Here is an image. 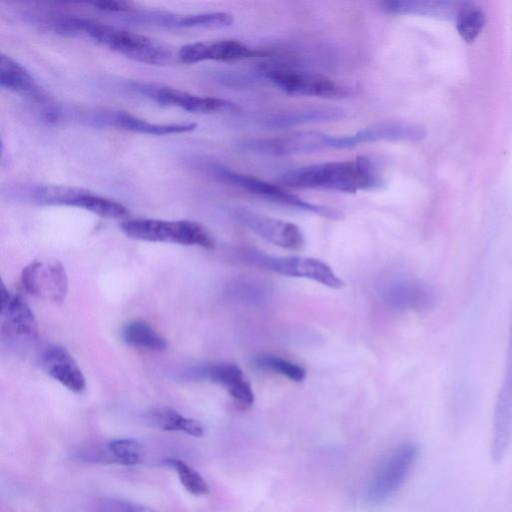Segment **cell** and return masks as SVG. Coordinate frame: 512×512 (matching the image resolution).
Returning a JSON list of instances; mask_svg holds the SVG:
<instances>
[{
	"mask_svg": "<svg viewBox=\"0 0 512 512\" xmlns=\"http://www.w3.org/2000/svg\"><path fill=\"white\" fill-rule=\"evenodd\" d=\"M121 336L126 344L136 348L161 351L167 347L166 339L149 324L140 320L126 323Z\"/></svg>",
	"mask_w": 512,
	"mask_h": 512,
	"instance_id": "22",
	"label": "cell"
},
{
	"mask_svg": "<svg viewBox=\"0 0 512 512\" xmlns=\"http://www.w3.org/2000/svg\"><path fill=\"white\" fill-rule=\"evenodd\" d=\"M192 374L195 378L208 379L224 386L228 393L246 380L242 370L233 363H212L197 367Z\"/></svg>",
	"mask_w": 512,
	"mask_h": 512,
	"instance_id": "24",
	"label": "cell"
},
{
	"mask_svg": "<svg viewBox=\"0 0 512 512\" xmlns=\"http://www.w3.org/2000/svg\"><path fill=\"white\" fill-rule=\"evenodd\" d=\"M45 372L68 390L81 393L86 387L85 377L72 357L63 346H47L40 357Z\"/></svg>",
	"mask_w": 512,
	"mask_h": 512,
	"instance_id": "17",
	"label": "cell"
},
{
	"mask_svg": "<svg viewBox=\"0 0 512 512\" xmlns=\"http://www.w3.org/2000/svg\"><path fill=\"white\" fill-rule=\"evenodd\" d=\"M120 228L125 235L137 240L196 245L208 249L214 247L211 233L194 221L130 219L122 222Z\"/></svg>",
	"mask_w": 512,
	"mask_h": 512,
	"instance_id": "3",
	"label": "cell"
},
{
	"mask_svg": "<svg viewBox=\"0 0 512 512\" xmlns=\"http://www.w3.org/2000/svg\"><path fill=\"white\" fill-rule=\"evenodd\" d=\"M254 362L263 370L273 371L295 382H301L306 377V370L301 365L278 356L262 354L257 356Z\"/></svg>",
	"mask_w": 512,
	"mask_h": 512,
	"instance_id": "27",
	"label": "cell"
},
{
	"mask_svg": "<svg viewBox=\"0 0 512 512\" xmlns=\"http://www.w3.org/2000/svg\"><path fill=\"white\" fill-rule=\"evenodd\" d=\"M456 29L460 37L468 43L473 42L485 26L484 12L472 3L464 2L456 17Z\"/></svg>",
	"mask_w": 512,
	"mask_h": 512,
	"instance_id": "26",
	"label": "cell"
},
{
	"mask_svg": "<svg viewBox=\"0 0 512 512\" xmlns=\"http://www.w3.org/2000/svg\"><path fill=\"white\" fill-rule=\"evenodd\" d=\"M232 215L239 223L274 245L290 250H297L304 246V235L294 223L242 207L234 208Z\"/></svg>",
	"mask_w": 512,
	"mask_h": 512,
	"instance_id": "10",
	"label": "cell"
},
{
	"mask_svg": "<svg viewBox=\"0 0 512 512\" xmlns=\"http://www.w3.org/2000/svg\"><path fill=\"white\" fill-rule=\"evenodd\" d=\"M208 168L220 180L271 202L294 207L331 220H342L344 218V214L341 210L326 205L307 202L283 190L277 184L266 182L251 175L232 171L219 164H210Z\"/></svg>",
	"mask_w": 512,
	"mask_h": 512,
	"instance_id": "4",
	"label": "cell"
},
{
	"mask_svg": "<svg viewBox=\"0 0 512 512\" xmlns=\"http://www.w3.org/2000/svg\"><path fill=\"white\" fill-rule=\"evenodd\" d=\"M165 463L176 471L182 486L190 494L201 496L209 492L204 478L184 461L172 458L167 459Z\"/></svg>",
	"mask_w": 512,
	"mask_h": 512,
	"instance_id": "28",
	"label": "cell"
},
{
	"mask_svg": "<svg viewBox=\"0 0 512 512\" xmlns=\"http://www.w3.org/2000/svg\"><path fill=\"white\" fill-rule=\"evenodd\" d=\"M344 117L345 111L338 107L307 108L274 114L264 120L263 126L280 129L304 124L334 122Z\"/></svg>",
	"mask_w": 512,
	"mask_h": 512,
	"instance_id": "21",
	"label": "cell"
},
{
	"mask_svg": "<svg viewBox=\"0 0 512 512\" xmlns=\"http://www.w3.org/2000/svg\"><path fill=\"white\" fill-rule=\"evenodd\" d=\"M426 131L414 124L404 122H382L350 135H328L329 149L352 148L357 145L378 141H420Z\"/></svg>",
	"mask_w": 512,
	"mask_h": 512,
	"instance_id": "13",
	"label": "cell"
},
{
	"mask_svg": "<svg viewBox=\"0 0 512 512\" xmlns=\"http://www.w3.org/2000/svg\"><path fill=\"white\" fill-rule=\"evenodd\" d=\"M277 181L293 188L327 189L344 193L375 189L382 183L375 165L366 156L291 169L280 174Z\"/></svg>",
	"mask_w": 512,
	"mask_h": 512,
	"instance_id": "2",
	"label": "cell"
},
{
	"mask_svg": "<svg viewBox=\"0 0 512 512\" xmlns=\"http://www.w3.org/2000/svg\"><path fill=\"white\" fill-rule=\"evenodd\" d=\"M464 1L447 0H391L379 3L387 14L419 15L439 19H455Z\"/></svg>",
	"mask_w": 512,
	"mask_h": 512,
	"instance_id": "20",
	"label": "cell"
},
{
	"mask_svg": "<svg viewBox=\"0 0 512 512\" xmlns=\"http://www.w3.org/2000/svg\"><path fill=\"white\" fill-rule=\"evenodd\" d=\"M24 289L31 295L62 302L68 291V278L64 266L57 260H34L21 273Z\"/></svg>",
	"mask_w": 512,
	"mask_h": 512,
	"instance_id": "9",
	"label": "cell"
},
{
	"mask_svg": "<svg viewBox=\"0 0 512 512\" xmlns=\"http://www.w3.org/2000/svg\"><path fill=\"white\" fill-rule=\"evenodd\" d=\"M131 88L158 104L174 106L194 113H214L235 108L224 99L204 97L166 86L134 83Z\"/></svg>",
	"mask_w": 512,
	"mask_h": 512,
	"instance_id": "14",
	"label": "cell"
},
{
	"mask_svg": "<svg viewBox=\"0 0 512 512\" xmlns=\"http://www.w3.org/2000/svg\"><path fill=\"white\" fill-rule=\"evenodd\" d=\"M1 318L8 330L15 334L34 337L38 333L37 321L29 304L4 285L1 289Z\"/></svg>",
	"mask_w": 512,
	"mask_h": 512,
	"instance_id": "19",
	"label": "cell"
},
{
	"mask_svg": "<svg viewBox=\"0 0 512 512\" xmlns=\"http://www.w3.org/2000/svg\"><path fill=\"white\" fill-rule=\"evenodd\" d=\"M74 207H78L105 218L119 219L128 215V209L121 203L82 189Z\"/></svg>",
	"mask_w": 512,
	"mask_h": 512,
	"instance_id": "25",
	"label": "cell"
},
{
	"mask_svg": "<svg viewBox=\"0 0 512 512\" xmlns=\"http://www.w3.org/2000/svg\"><path fill=\"white\" fill-rule=\"evenodd\" d=\"M89 4L105 12L129 13L133 10L129 3L123 1H94Z\"/></svg>",
	"mask_w": 512,
	"mask_h": 512,
	"instance_id": "30",
	"label": "cell"
},
{
	"mask_svg": "<svg viewBox=\"0 0 512 512\" xmlns=\"http://www.w3.org/2000/svg\"><path fill=\"white\" fill-rule=\"evenodd\" d=\"M0 86L33 101H46L43 89L31 73L22 64L3 53L0 57Z\"/></svg>",
	"mask_w": 512,
	"mask_h": 512,
	"instance_id": "18",
	"label": "cell"
},
{
	"mask_svg": "<svg viewBox=\"0 0 512 512\" xmlns=\"http://www.w3.org/2000/svg\"><path fill=\"white\" fill-rule=\"evenodd\" d=\"M130 21L169 28L222 29L229 27L234 19L227 12L198 14H175L163 11H136L128 13Z\"/></svg>",
	"mask_w": 512,
	"mask_h": 512,
	"instance_id": "15",
	"label": "cell"
},
{
	"mask_svg": "<svg viewBox=\"0 0 512 512\" xmlns=\"http://www.w3.org/2000/svg\"><path fill=\"white\" fill-rule=\"evenodd\" d=\"M247 260L253 265L291 277H301L319 282L333 289H340L344 281L325 262L311 257H272L249 251Z\"/></svg>",
	"mask_w": 512,
	"mask_h": 512,
	"instance_id": "7",
	"label": "cell"
},
{
	"mask_svg": "<svg viewBox=\"0 0 512 512\" xmlns=\"http://www.w3.org/2000/svg\"><path fill=\"white\" fill-rule=\"evenodd\" d=\"M49 25L56 32L87 38L141 63L165 65L172 58L170 48L156 39L90 19L62 17Z\"/></svg>",
	"mask_w": 512,
	"mask_h": 512,
	"instance_id": "1",
	"label": "cell"
},
{
	"mask_svg": "<svg viewBox=\"0 0 512 512\" xmlns=\"http://www.w3.org/2000/svg\"><path fill=\"white\" fill-rule=\"evenodd\" d=\"M77 119L90 126L116 127L149 135L180 134L193 131L197 125L185 123H152L123 111H94L80 113Z\"/></svg>",
	"mask_w": 512,
	"mask_h": 512,
	"instance_id": "12",
	"label": "cell"
},
{
	"mask_svg": "<svg viewBox=\"0 0 512 512\" xmlns=\"http://www.w3.org/2000/svg\"><path fill=\"white\" fill-rule=\"evenodd\" d=\"M512 437V320L506 373L495 403L490 454L494 462L503 460Z\"/></svg>",
	"mask_w": 512,
	"mask_h": 512,
	"instance_id": "11",
	"label": "cell"
},
{
	"mask_svg": "<svg viewBox=\"0 0 512 512\" xmlns=\"http://www.w3.org/2000/svg\"><path fill=\"white\" fill-rule=\"evenodd\" d=\"M259 71L263 77L292 96L343 99L349 95L345 86L317 73L270 63L260 66Z\"/></svg>",
	"mask_w": 512,
	"mask_h": 512,
	"instance_id": "5",
	"label": "cell"
},
{
	"mask_svg": "<svg viewBox=\"0 0 512 512\" xmlns=\"http://www.w3.org/2000/svg\"><path fill=\"white\" fill-rule=\"evenodd\" d=\"M418 457V448L407 442L397 446L374 472L366 488V499L379 504L403 485Z\"/></svg>",
	"mask_w": 512,
	"mask_h": 512,
	"instance_id": "6",
	"label": "cell"
},
{
	"mask_svg": "<svg viewBox=\"0 0 512 512\" xmlns=\"http://www.w3.org/2000/svg\"><path fill=\"white\" fill-rule=\"evenodd\" d=\"M327 136L328 134L321 132L298 131L273 138L245 139L240 143V147L245 151L263 155L309 154L329 149Z\"/></svg>",
	"mask_w": 512,
	"mask_h": 512,
	"instance_id": "8",
	"label": "cell"
},
{
	"mask_svg": "<svg viewBox=\"0 0 512 512\" xmlns=\"http://www.w3.org/2000/svg\"><path fill=\"white\" fill-rule=\"evenodd\" d=\"M149 419L155 426L166 431H181L194 437L204 434V427L199 421L185 417L171 408L153 410Z\"/></svg>",
	"mask_w": 512,
	"mask_h": 512,
	"instance_id": "23",
	"label": "cell"
},
{
	"mask_svg": "<svg viewBox=\"0 0 512 512\" xmlns=\"http://www.w3.org/2000/svg\"><path fill=\"white\" fill-rule=\"evenodd\" d=\"M265 55L266 52L252 49L236 40L189 43L177 53L179 61L185 64L206 60L232 62Z\"/></svg>",
	"mask_w": 512,
	"mask_h": 512,
	"instance_id": "16",
	"label": "cell"
},
{
	"mask_svg": "<svg viewBox=\"0 0 512 512\" xmlns=\"http://www.w3.org/2000/svg\"><path fill=\"white\" fill-rule=\"evenodd\" d=\"M124 512H156L149 507L140 504H126Z\"/></svg>",
	"mask_w": 512,
	"mask_h": 512,
	"instance_id": "31",
	"label": "cell"
},
{
	"mask_svg": "<svg viewBox=\"0 0 512 512\" xmlns=\"http://www.w3.org/2000/svg\"><path fill=\"white\" fill-rule=\"evenodd\" d=\"M108 450L116 462L123 465H136L142 460V446L130 438L111 440L108 443Z\"/></svg>",
	"mask_w": 512,
	"mask_h": 512,
	"instance_id": "29",
	"label": "cell"
}]
</instances>
